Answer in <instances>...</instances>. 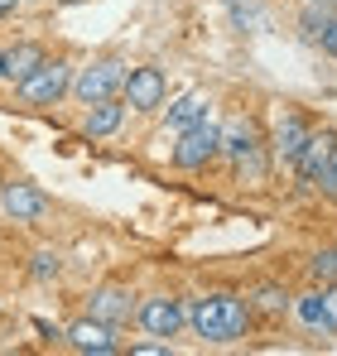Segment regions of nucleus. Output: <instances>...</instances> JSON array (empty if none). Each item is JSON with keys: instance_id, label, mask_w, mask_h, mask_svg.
<instances>
[{"instance_id": "7ed1b4c3", "label": "nucleus", "mask_w": 337, "mask_h": 356, "mask_svg": "<svg viewBox=\"0 0 337 356\" xmlns=\"http://www.w3.org/2000/svg\"><path fill=\"white\" fill-rule=\"evenodd\" d=\"M68 87H72V63L44 58L24 82H19V97H24L29 106H58V102L68 97Z\"/></svg>"}, {"instance_id": "f8f14e48", "label": "nucleus", "mask_w": 337, "mask_h": 356, "mask_svg": "<svg viewBox=\"0 0 337 356\" xmlns=\"http://www.w3.org/2000/svg\"><path fill=\"white\" fill-rule=\"evenodd\" d=\"M333 154H337V135H308V145H304V154L294 159V169H299L304 183H318L323 169L333 164Z\"/></svg>"}, {"instance_id": "423d86ee", "label": "nucleus", "mask_w": 337, "mask_h": 356, "mask_svg": "<svg viewBox=\"0 0 337 356\" xmlns=\"http://www.w3.org/2000/svg\"><path fill=\"white\" fill-rule=\"evenodd\" d=\"M120 97H125V106L130 111H159L164 106V97H168V82H164V72L159 67H130L125 72V87H120Z\"/></svg>"}, {"instance_id": "a211bd4d", "label": "nucleus", "mask_w": 337, "mask_h": 356, "mask_svg": "<svg viewBox=\"0 0 337 356\" xmlns=\"http://www.w3.org/2000/svg\"><path fill=\"white\" fill-rule=\"evenodd\" d=\"M299 24H304V34L318 44V39H323V29L333 24V10H328V0H308V5H304V15H299Z\"/></svg>"}, {"instance_id": "1a4fd4ad", "label": "nucleus", "mask_w": 337, "mask_h": 356, "mask_svg": "<svg viewBox=\"0 0 337 356\" xmlns=\"http://www.w3.org/2000/svg\"><path fill=\"white\" fill-rule=\"evenodd\" d=\"M135 294L130 289H120V284H102V289H92V298H87V313L92 318H102V323H111V327H120V323H130L135 318Z\"/></svg>"}, {"instance_id": "ddd939ff", "label": "nucleus", "mask_w": 337, "mask_h": 356, "mask_svg": "<svg viewBox=\"0 0 337 356\" xmlns=\"http://www.w3.org/2000/svg\"><path fill=\"white\" fill-rule=\"evenodd\" d=\"M120 120H125V102H116V97L92 102L87 116H82V135H87V140H107V135L120 130Z\"/></svg>"}, {"instance_id": "6ab92c4d", "label": "nucleus", "mask_w": 337, "mask_h": 356, "mask_svg": "<svg viewBox=\"0 0 337 356\" xmlns=\"http://www.w3.org/2000/svg\"><path fill=\"white\" fill-rule=\"evenodd\" d=\"M29 275H34L39 284L58 280V275H63V255H58V250H49V245H44V250H34V260H29Z\"/></svg>"}, {"instance_id": "9b49d317", "label": "nucleus", "mask_w": 337, "mask_h": 356, "mask_svg": "<svg viewBox=\"0 0 337 356\" xmlns=\"http://www.w3.org/2000/svg\"><path fill=\"white\" fill-rule=\"evenodd\" d=\"M308 135H313V130H308V120H304V116H294V111L280 116V120H275V140H270V145H275V159H280V164H294V159L304 154Z\"/></svg>"}, {"instance_id": "f03ea898", "label": "nucleus", "mask_w": 337, "mask_h": 356, "mask_svg": "<svg viewBox=\"0 0 337 356\" xmlns=\"http://www.w3.org/2000/svg\"><path fill=\"white\" fill-rule=\"evenodd\" d=\"M217 154H222V125L198 120V125L178 130V145H173V164H178V169L198 174V169H207Z\"/></svg>"}, {"instance_id": "9d476101", "label": "nucleus", "mask_w": 337, "mask_h": 356, "mask_svg": "<svg viewBox=\"0 0 337 356\" xmlns=\"http://www.w3.org/2000/svg\"><path fill=\"white\" fill-rule=\"evenodd\" d=\"M222 154L231 164H246L251 154H260V125L251 116H231L222 125Z\"/></svg>"}, {"instance_id": "39448f33", "label": "nucleus", "mask_w": 337, "mask_h": 356, "mask_svg": "<svg viewBox=\"0 0 337 356\" xmlns=\"http://www.w3.org/2000/svg\"><path fill=\"white\" fill-rule=\"evenodd\" d=\"M135 323L150 332V337H178V327L188 323V308H183V298L173 294H150L140 298V308H135Z\"/></svg>"}, {"instance_id": "a878e982", "label": "nucleus", "mask_w": 337, "mask_h": 356, "mask_svg": "<svg viewBox=\"0 0 337 356\" xmlns=\"http://www.w3.org/2000/svg\"><path fill=\"white\" fill-rule=\"evenodd\" d=\"M0 82H5V72H0Z\"/></svg>"}, {"instance_id": "4be33fe9", "label": "nucleus", "mask_w": 337, "mask_h": 356, "mask_svg": "<svg viewBox=\"0 0 337 356\" xmlns=\"http://www.w3.org/2000/svg\"><path fill=\"white\" fill-rule=\"evenodd\" d=\"M130 352H135V356H164V352H168V342H164V337H159V342H135Z\"/></svg>"}, {"instance_id": "412c9836", "label": "nucleus", "mask_w": 337, "mask_h": 356, "mask_svg": "<svg viewBox=\"0 0 337 356\" xmlns=\"http://www.w3.org/2000/svg\"><path fill=\"white\" fill-rule=\"evenodd\" d=\"M313 188H323V193H328V197H337V154H333V164H328V169H323V178H318V183H313Z\"/></svg>"}, {"instance_id": "6e6552de", "label": "nucleus", "mask_w": 337, "mask_h": 356, "mask_svg": "<svg viewBox=\"0 0 337 356\" xmlns=\"http://www.w3.org/2000/svg\"><path fill=\"white\" fill-rule=\"evenodd\" d=\"M63 342L68 347H77V352H92V356H111V352H120V342H116V327L111 323H102V318H77L68 332H63Z\"/></svg>"}, {"instance_id": "5701e85b", "label": "nucleus", "mask_w": 337, "mask_h": 356, "mask_svg": "<svg viewBox=\"0 0 337 356\" xmlns=\"http://www.w3.org/2000/svg\"><path fill=\"white\" fill-rule=\"evenodd\" d=\"M318 44H323V54H328V58H337V15H333V24L323 29V39H318Z\"/></svg>"}, {"instance_id": "aec40b11", "label": "nucleus", "mask_w": 337, "mask_h": 356, "mask_svg": "<svg viewBox=\"0 0 337 356\" xmlns=\"http://www.w3.org/2000/svg\"><path fill=\"white\" fill-rule=\"evenodd\" d=\"M308 270H313V280H323V284H337V250H318V255L308 260Z\"/></svg>"}, {"instance_id": "2eb2a0df", "label": "nucleus", "mask_w": 337, "mask_h": 356, "mask_svg": "<svg viewBox=\"0 0 337 356\" xmlns=\"http://www.w3.org/2000/svg\"><path fill=\"white\" fill-rule=\"evenodd\" d=\"M294 318H299L308 332H337L333 318H328V303H323V289H313V294H299V298H294Z\"/></svg>"}, {"instance_id": "4468645a", "label": "nucleus", "mask_w": 337, "mask_h": 356, "mask_svg": "<svg viewBox=\"0 0 337 356\" xmlns=\"http://www.w3.org/2000/svg\"><path fill=\"white\" fill-rule=\"evenodd\" d=\"M39 63H44V49H39V44H15V49H5V54H0V72H5V82H15V87H19Z\"/></svg>"}, {"instance_id": "b1692460", "label": "nucleus", "mask_w": 337, "mask_h": 356, "mask_svg": "<svg viewBox=\"0 0 337 356\" xmlns=\"http://www.w3.org/2000/svg\"><path fill=\"white\" fill-rule=\"evenodd\" d=\"M323 303H328V318H333V327H337V284H323Z\"/></svg>"}, {"instance_id": "dca6fc26", "label": "nucleus", "mask_w": 337, "mask_h": 356, "mask_svg": "<svg viewBox=\"0 0 337 356\" xmlns=\"http://www.w3.org/2000/svg\"><path fill=\"white\" fill-rule=\"evenodd\" d=\"M207 97L203 92H188V97H178L173 106H168V130L178 135V130H188V125H198V120H207Z\"/></svg>"}, {"instance_id": "393cba45", "label": "nucleus", "mask_w": 337, "mask_h": 356, "mask_svg": "<svg viewBox=\"0 0 337 356\" xmlns=\"http://www.w3.org/2000/svg\"><path fill=\"white\" fill-rule=\"evenodd\" d=\"M15 10H19V0H0V19H5V15H15Z\"/></svg>"}, {"instance_id": "f3484780", "label": "nucleus", "mask_w": 337, "mask_h": 356, "mask_svg": "<svg viewBox=\"0 0 337 356\" xmlns=\"http://www.w3.org/2000/svg\"><path fill=\"white\" fill-rule=\"evenodd\" d=\"M246 303H251V308H260V313H289V308H294V294L280 289V284H260V289H251Z\"/></svg>"}, {"instance_id": "f257e3e1", "label": "nucleus", "mask_w": 337, "mask_h": 356, "mask_svg": "<svg viewBox=\"0 0 337 356\" xmlns=\"http://www.w3.org/2000/svg\"><path fill=\"white\" fill-rule=\"evenodd\" d=\"M188 327L203 342H236L251 327V303L236 294H203L188 303Z\"/></svg>"}, {"instance_id": "0eeeda50", "label": "nucleus", "mask_w": 337, "mask_h": 356, "mask_svg": "<svg viewBox=\"0 0 337 356\" xmlns=\"http://www.w3.org/2000/svg\"><path fill=\"white\" fill-rule=\"evenodd\" d=\"M0 207H5L10 222H44L54 202L34 183H0Z\"/></svg>"}, {"instance_id": "20e7f679", "label": "nucleus", "mask_w": 337, "mask_h": 356, "mask_svg": "<svg viewBox=\"0 0 337 356\" xmlns=\"http://www.w3.org/2000/svg\"><path fill=\"white\" fill-rule=\"evenodd\" d=\"M125 63L120 58H102V63H92V67H82V72H72V97L82 102V106H92V102H107V97H116L120 87H125Z\"/></svg>"}]
</instances>
